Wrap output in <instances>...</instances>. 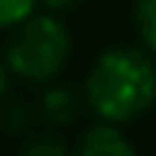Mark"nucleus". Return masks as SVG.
Instances as JSON below:
<instances>
[{
    "label": "nucleus",
    "instance_id": "nucleus-9",
    "mask_svg": "<svg viewBox=\"0 0 156 156\" xmlns=\"http://www.w3.org/2000/svg\"><path fill=\"white\" fill-rule=\"evenodd\" d=\"M7 81H10V72H7V65H3V58H0V101L7 94Z\"/></svg>",
    "mask_w": 156,
    "mask_h": 156
},
{
    "label": "nucleus",
    "instance_id": "nucleus-5",
    "mask_svg": "<svg viewBox=\"0 0 156 156\" xmlns=\"http://www.w3.org/2000/svg\"><path fill=\"white\" fill-rule=\"evenodd\" d=\"M133 26H136V36H140L143 49H150L156 55V0H136Z\"/></svg>",
    "mask_w": 156,
    "mask_h": 156
},
{
    "label": "nucleus",
    "instance_id": "nucleus-7",
    "mask_svg": "<svg viewBox=\"0 0 156 156\" xmlns=\"http://www.w3.org/2000/svg\"><path fill=\"white\" fill-rule=\"evenodd\" d=\"M39 0H0V29H13L16 23L36 13Z\"/></svg>",
    "mask_w": 156,
    "mask_h": 156
},
{
    "label": "nucleus",
    "instance_id": "nucleus-2",
    "mask_svg": "<svg viewBox=\"0 0 156 156\" xmlns=\"http://www.w3.org/2000/svg\"><path fill=\"white\" fill-rule=\"evenodd\" d=\"M72 58V33L62 23V13H29L10 29L3 46V65L10 75L29 85H49L62 75Z\"/></svg>",
    "mask_w": 156,
    "mask_h": 156
},
{
    "label": "nucleus",
    "instance_id": "nucleus-6",
    "mask_svg": "<svg viewBox=\"0 0 156 156\" xmlns=\"http://www.w3.org/2000/svg\"><path fill=\"white\" fill-rule=\"evenodd\" d=\"M16 156H72V153H68V146L62 143L58 136L39 133V136H33V140H26Z\"/></svg>",
    "mask_w": 156,
    "mask_h": 156
},
{
    "label": "nucleus",
    "instance_id": "nucleus-1",
    "mask_svg": "<svg viewBox=\"0 0 156 156\" xmlns=\"http://www.w3.org/2000/svg\"><path fill=\"white\" fill-rule=\"evenodd\" d=\"M81 101L98 120L133 124L156 104V55L143 46H111L91 62Z\"/></svg>",
    "mask_w": 156,
    "mask_h": 156
},
{
    "label": "nucleus",
    "instance_id": "nucleus-4",
    "mask_svg": "<svg viewBox=\"0 0 156 156\" xmlns=\"http://www.w3.org/2000/svg\"><path fill=\"white\" fill-rule=\"evenodd\" d=\"M81 104H85V101L75 94V88L62 85V81H49L46 91H42V98H39L42 120H49V124H55V127L72 124V120L78 117V107Z\"/></svg>",
    "mask_w": 156,
    "mask_h": 156
},
{
    "label": "nucleus",
    "instance_id": "nucleus-3",
    "mask_svg": "<svg viewBox=\"0 0 156 156\" xmlns=\"http://www.w3.org/2000/svg\"><path fill=\"white\" fill-rule=\"evenodd\" d=\"M72 156H136V146L124 136V130L117 124L98 120L94 127H88L78 136Z\"/></svg>",
    "mask_w": 156,
    "mask_h": 156
},
{
    "label": "nucleus",
    "instance_id": "nucleus-8",
    "mask_svg": "<svg viewBox=\"0 0 156 156\" xmlns=\"http://www.w3.org/2000/svg\"><path fill=\"white\" fill-rule=\"evenodd\" d=\"M81 0H39V7L49 10V13H68V10H75Z\"/></svg>",
    "mask_w": 156,
    "mask_h": 156
}]
</instances>
